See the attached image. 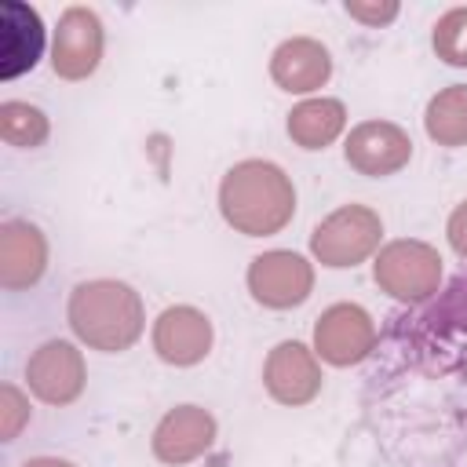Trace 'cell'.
I'll return each instance as SVG.
<instances>
[{
  "label": "cell",
  "mask_w": 467,
  "mask_h": 467,
  "mask_svg": "<svg viewBox=\"0 0 467 467\" xmlns=\"http://www.w3.org/2000/svg\"><path fill=\"white\" fill-rule=\"evenodd\" d=\"M361 409L394 467H467V270L438 299L390 317Z\"/></svg>",
  "instance_id": "obj_1"
},
{
  "label": "cell",
  "mask_w": 467,
  "mask_h": 467,
  "mask_svg": "<svg viewBox=\"0 0 467 467\" xmlns=\"http://www.w3.org/2000/svg\"><path fill=\"white\" fill-rule=\"evenodd\" d=\"M219 208L234 230L248 237H266V234H277L292 219L296 190L277 164L241 161L223 175Z\"/></svg>",
  "instance_id": "obj_2"
},
{
  "label": "cell",
  "mask_w": 467,
  "mask_h": 467,
  "mask_svg": "<svg viewBox=\"0 0 467 467\" xmlns=\"http://www.w3.org/2000/svg\"><path fill=\"white\" fill-rule=\"evenodd\" d=\"M69 325L95 350H128L142 332V299L124 281H88L69 296Z\"/></svg>",
  "instance_id": "obj_3"
},
{
  "label": "cell",
  "mask_w": 467,
  "mask_h": 467,
  "mask_svg": "<svg viewBox=\"0 0 467 467\" xmlns=\"http://www.w3.org/2000/svg\"><path fill=\"white\" fill-rule=\"evenodd\" d=\"M383 223L372 208L365 204H343L336 208L328 219L317 223L310 248L325 266H358L365 255H372V248L379 244Z\"/></svg>",
  "instance_id": "obj_4"
},
{
  "label": "cell",
  "mask_w": 467,
  "mask_h": 467,
  "mask_svg": "<svg viewBox=\"0 0 467 467\" xmlns=\"http://www.w3.org/2000/svg\"><path fill=\"white\" fill-rule=\"evenodd\" d=\"M441 255L423 241H390L376 259V285L394 299L416 303L438 292Z\"/></svg>",
  "instance_id": "obj_5"
},
{
  "label": "cell",
  "mask_w": 467,
  "mask_h": 467,
  "mask_svg": "<svg viewBox=\"0 0 467 467\" xmlns=\"http://www.w3.org/2000/svg\"><path fill=\"white\" fill-rule=\"evenodd\" d=\"M248 288L263 306L285 310V306H296L310 296L314 270L296 252H263L248 266Z\"/></svg>",
  "instance_id": "obj_6"
},
{
  "label": "cell",
  "mask_w": 467,
  "mask_h": 467,
  "mask_svg": "<svg viewBox=\"0 0 467 467\" xmlns=\"http://www.w3.org/2000/svg\"><path fill=\"white\" fill-rule=\"evenodd\" d=\"M314 347L328 365H354L376 347L372 317L354 303L328 306L314 325Z\"/></svg>",
  "instance_id": "obj_7"
},
{
  "label": "cell",
  "mask_w": 467,
  "mask_h": 467,
  "mask_svg": "<svg viewBox=\"0 0 467 467\" xmlns=\"http://www.w3.org/2000/svg\"><path fill=\"white\" fill-rule=\"evenodd\" d=\"M26 379H29V387H33V394L40 401H47V405H69L84 390L88 372H84V358H80V350L73 343L51 339V343H44L29 358Z\"/></svg>",
  "instance_id": "obj_8"
},
{
  "label": "cell",
  "mask_w": 467,
  "mask_h": 467,
  "mask_svg": "<svg viewBox=\"0 0 467 467\" xmlns=\"http://www.w3.org/2000/svg\"><path fill=\"white\" fill-rule=\"evenodd\" d=\"M102 58V22L88 7H69L58 18L55 29V47H51V66L66 80H84L95 73Z\"/></svg>",
  "instance_id": "obj_9"
},
{
  "label": "cell",
  "mask_w": 467,
  "mask_h": 467,
  "mask_svg": "<svg viewBox=\"0 0 467 467\" xmlns=\"http://www.w3.org/2000/svg\"><path fill=\"white\" fill-rule=\"evenodd\" d=\"M412 157V139L390 120H365L347 139V161L361 175H394Z\"/></svg>",
  "instance_id": "obj_10"
},
{
  "label": "cell",
  "mask_w": 467,
  "mask_h": 467,
  "mask_svg": "<svg viewBox=\"0 0 467 467\" xmlns=\"http://www.w3.org/2000/svg\"><path fill=\"white\" fill-rule=\"evenodd\" d=\"M263 379H266V390L281 405H306L321 390V368H317L314 354L296 339L292 343H277L270 350Z\"/></svg>",
  "instance_id": "obj_11"
},
{
  "label": "cell",
  "mask_w": 467,
  "mask_h": 467,
  "mask_svg": "<svg viewBox=\"0 0 467 467\" xmlns=\"http://www.w3.org/2000/svg\"><path fill=\"white\" fill-rule=\"evenodd\" d=\"M153 347L168 365H197L212 347V321L193 306H168L153 325Z\"/></svg>",
  "instance_id": "obj_12"
},
{
  "label": "cell",
  "mask_w": 467,
  "mask_h": 467,
  "mask_svg": "<svg viewBox=\"0 0 467 467\" xmlns=\"http://www.w3.org/2000/svg\"><path fill=\"white\" fill-rule=\"evenodd\" d=\"M212 441H215V420L197 405L171 409L153 431V452L164 463H186L204 449H212Z\"/></svg>",
  "instance_id": "obj_13"
},
{
  "label": "cell",
  "mask_w": 467,
  "mask_h": 467,
  "mask_svg": "<svg viewBox=\"0 0 467 467\" xmlns=\"http://www.w3.org/2000/svg\"><path fill=\"white\" fill-rule=\"evenodd\" d=\"M40 51H44L40 15L26 4H0V80L33 69Z\"/></svg>",
  "instance_id": "obj_14"
},
{
  "label": "cell",
  "mask_w": 467,
  "mask_h": 467,
  "mask_svg": "<svg viewBox=\"0 0 467 467\" xmlns=\"http://www.w3.org/2000/svg\"><path fill=\"white\" fill-rule=\"evenodd\" d=\"M47 244L44 234L33 223L11 219L0 226V285L4 288H26L44 274Z\"/></svg>",
  "instance_id": "obj_15"
},
{
  "label": "cell",
  "mask_w": 467,
  "mask_h": 467,
  "mask_svg": "<svg viewBox=\"0 0 467 467\" xmlns=\"http://www.w3.org/2000/svg\"><path fill=\"white\" fill-rule=\"evenodd\" d=\"M270 73L285 91H314L328 80L332 58H328L325 44H317L310 36H292L274 51Z\"/></svg>",
  "instance_id": "obj_16"
},
{
  "label": "cell",
  "mask_w": 467,
  "mask_h": 467,
  "mask_svg": "<svg viewBox=\"0 0 467 467\" xmlns=\"http://www.w3.org/2000/svg\"><path fill=\"white\" fill-rule=\"evenodd\" d=\"M347 109L336 99H306L288 113V135L303 150H321L343 131Z\"/></svg>",
  "instance_id": "obj_17"
},
{
  "label": "cell",
  "mask_w": 467,
  "mask_h": 467,
  "mask_svg": "<svg viewBox=\"0 0 467 467\" xmlns=\"http://www.w3.org/2000/svg\"><path fill=\"white\" fill-rule=\"evenodd\" d=\"M423 120H427V135L438 146H463L467 142V84H452L438 91Z\"/></svg>",
  "instance_id": "obj_18"
},
{
  "label": "cell",
  "mask_w": 467,
  "mask_h": 467,
  "mask_svg": "<svg viewBox=\"0 0 467 467\" xmlns=\"http://www.w3.org/2000/svg\"><path fill=\"white\" fill-rule=\"evenodd\" d=\"M0 135L11 146H40L47 139V117L29 102H4L0 106Z\"/></svg>",
  "instance_id": "obj_19"
},
{
  "label": "cell",
  "mask_w": 467,
  "mask_h": 467,
  "mask_svg": "<svg viewBox=\"0 0 467 467\" xmlns=\"http://www.w3.org/2000/svg\"><path fill=\"white\" fill-rule=\"evenodd\" d=\"M434 51L449 66H467V7H456L434 26Z\"/></svg>",
  "instance_id": "obj_20"
},
{
  "label": "cell",
  "mask_w": 467,
  "mask_h": 467,
  "mask_svg": "<svg viewBox=\"0 0 467 467\" xmlns=\"http://www.w3.org/2000/svg\"><path fill=\"white\" fill-rule=\"evenodd\" d=\"M26 420H29V409H26L22 394L15 387H4L0 390V434H4V441H11Z\"/></svg>",
  "instance_id": "obj_21"
},
{
  "label": "cell",
  "mask_w": 467,
  "mask_h": 467,
  "mask_svg": "<svg viewBox=\"0 0 467 467\" xmlns=\"http://www.w3.org/2000/svg\"><path fill=\"white\" fill-rule=\"evenodd\" d=\"M347 15L358 18V22H368V26H379V22H390L398 15V4H365V0H347Z\"/></svg>",
  "instance_id": "obj_22"
},
{
  "label": "cell",
  "mask_w": 467,
  "mask_h": 467,
  "mask_svg": "<svg viewBox=\"0 0 467 467\" xmlns=\"http://www.w3.org/2000/svg\"><path fill=\"white\" fill-rule=\"evenodd\" d=\"M449 244L467 259V201L449 215Z\"/></svg>",
  "instance_id": "obj_23"
},
{
  "label": "cell",
  "mask_w": 467,
  "mask_h": 467,
  "mask_svg": "<svg viewBox=\"0 0 467 467\" xmlns=\"http://www.w3.org/2000/svg\"><path fill=\"white\" fill-rule=\"evenodd\" d=\"M22 467H73L69 460H55V456H40V460H26Z\"/></svg>",
  "instance_id": "obj_24"
}]
</instances>
